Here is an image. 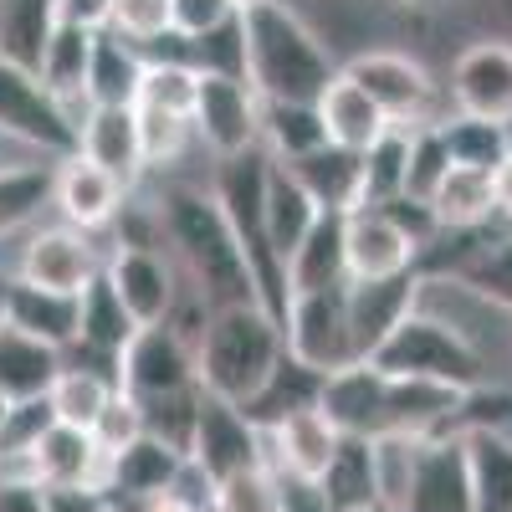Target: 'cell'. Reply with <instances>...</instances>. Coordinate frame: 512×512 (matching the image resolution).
<instances>
[{"label": "cell", "instance_id": "7dc6e473", "mask_svg": "<svg viewBox=\"0 0 512 512\" xmlns=\"http://www.w3.org/2000/svg\"><path fill=\"white\" fill-rule=\"evenodd\" d=\"M190 62H195V72L246 77V31H241V11H236L231 21H221L216 31L190 36Z\"/></svg>", "mask_w": 512, "mask_h": 512}, {"label": "cell", "instance_id": "680465c9", "mask_svg": "<svg viewBox=\"0 0 512 512\" xmlns=\"http://www.w3.org/2000/svg\"><path fill=\"white\" fill-rule=\"evenodd\" d=\"M6 287H11V277H0V323H6Z\"/></svg>", "mask_w": 512, "mask_h": 512}, {"label": "cell", "instance_id": "83f0119b", "mask_svg": "<svg viewBox=\"0 0 512 512\" xmlns=\"http://www.w3.org/2000/svg\"><path fill=\"white\" fill-rule=\"evenodd\" d=\"M139 333L134 313L123 308V297L113 292V282L98 272L88 287L77 292V349H88L108 364H118V354L128 349V338Z\"/></svg>", "mask_w": 512, "mask_h": 512}, {"label": "cell", "instance_id": "cb8c5ba5", "mask_svg": "<svg viewBox=\"0 0 512 512\" xmlns=\"http://www.w3.org/2000/svg\"><path fill=\"white\" fill-rule=\"evenodd\" d=\"M318 118H323L328 144H344V149H354V154H364V149L384 134V128H390V113H384L344 67H338V72L328 77V88L318 93Z\"/></svg>", "mask_w": 512, "mask_h": 512}, {"label": "cell", "instance_id": "6da1fadb", "mask_svg": "<svg viewBox=\"0 0 512 512\" xmlns=\"http://www.w3.org/2000/svg\"><path fill=\"white\" fill-rule=\"evenodd\" d=\"M159 231H164V251L180 256L190 287L210 303V313L262 303L256 282H251V267H246V251L226 221L216 190H200V185L164 190L159 195Z\"/></svg>", "mask_w": 512, "mask_h": 512}, {"label": "cell", "instance_id": "8fae6325", "mask_svg": "<svg viewBox=\"0 0 512 512\" xmlns=\"http://www.w3.org/2000/svg\"><path fill=\"white\" fill-rule=\"evenodd\" d=\"M400 512H477L472 502V461H466V436H420L415 477L400 502Z\"/></svg>", "mask_w": 512, "mask_h": 512}, {"label": "cell", "instance_id": "8d00e7d4", "mask_svg": "<svg viewBox=\"0 0 512 512\" xmlns=\"http://www.w3.org/2000/svg\"><path fill=\"white\" fill-rule=\"evenodd\" d=\"M52 159H31V164H0V236H11L31 226L41 210L52 205Z\"/></svg>", "mask_w": 512, "mask_h": 512}, {"label": "cell", "instance_id": "9a60e30c", "mask_svg": "<svg viewBox=\"0 0 512 512\" xmlns=\"http://www.w3.org/2000/svg\"><path fill=\"white\" fill-rule=\"evenodd\" d=\"M98 251L88 241V231L77 226H36L21 246V262H16V277L21 282H36V287H52V292H82L93 277H98Z\"/></svg>", "mask_w": 512, "mask_h": 512}, {"label": "cell", "instance_id": "7402d4cb", "mask_svg": "<svg viewBox=\"0 0 512 512\" xmlns=\"http://www.w3.org/2000/svg\"><path fill=\"white\" fill-rule=\"evenodd\" d=\"M77 154H88L93 164H103L113 180H123L128 190L144 175V144H139V118L134 103H93L88 123L77 134Z\"/></svg>", "mask_w": 512, "mask_h": 512}, {"label": "cell", "instance_id": "db71d44e", "mask_svg": "<svg viewBox=\"0 0 512 512\" xmlns=\"http://www.w3.org/2000/svg\"><path fill=\"white\" fill-rule=\"evenodd\" d=\"M282 512H333V502L323 497V487H318V482L282 477Z\"/></svg>", "mask_w": 512, "mask_h": 512}, {"label": "cell", "instance_id": "7c38bea8", "mask_svg": "<svg viewBox=\"0 0 512 512\" xmlns=\"http://www.w3.org/2000/svg\"><path fill=\"white\" fill-rule=\"evenodd\" d=\"M6 466L31 472L41 487H103L108 482V456L98 451L93 431H82V425H62V420H52L47 431H41Z\"/></svg>", "mask_w": 512, "mask_h": 512}, {"label": "cell", "instance_id": "7a4b0ae2", "mask_svg": "<svg viewBox=\"0 0 512 512\" xmlns=\"http://www.w3.org/2000/svg\"><path fill=\"white\" fill-rule=\"evenodd\" d=\"M246 31V82L262 103H318L328 77L338 72L323 36L297 16L287 0H262L241 11Z\"/></svg>", "mask_w": 512, "mask_h": 512}, {"label": "cell", "instance_id": "816d5d0a", "mask_svg": "<svg viewBox=\"0 0 512 512\" xmlns=\"http://www.w3.org/2000/svg\"><path fill=\"white\" fill-rule=\"evenodd\" d=\"M0 512H47V487L21 466L0 472Z\"/></svg>", "mask_w": 512, "mask_h": 512}, {"label": "cell", "instance_id": "7bdbcfd3", "mask_svg": "<svg viewBox=\"0 0 512 512\" xmlns=\"http://www.w3.org/2000/svg\"><path fill=\"white\" fill-rule=\"evenodd\" d=\"M210 512H282V477L272 466H251L210 487Z\"/></svg>", "mask_w": 512, "mask_h": 512}, {"label": "cell", "instance_id": "f5cc1de1", "mask_svg": "<svg viewBox=\"0 0 512 512\" xmlns=\"http://www.w3.org/2000/svg\"><path fill=\"white\" fill-rule=\"evenodd\" d=\"M47 512H113L103 487H47Z\"/></svg>", "mask_w": 512, "mask_h": 512}, {"label": "cell", "instance_id": "ee69618b", "mask_svg": "<svg viewBox=\"0 0 512 512\" xmlns=\"http://www.w3.org/2000/svg\"><path fill=\"white\" fill-rule=\"evenodd\" d=\"M446 169H451V149H446V134H441V123L410 128V164H405V195H410V200H425V205H431L436 185L446 180Z\"/></svg>", "mask_w": 512, "mask_h": 512}, {"label": "cell", "instance_id": "8992f818", "mask_svg": "<svg viewBox=\"0 0 512 512\" xmlns=\"http://www.w3.org/2000/svg\"><path fill=\"white\" fill-rule=\"evenodd\" d=\"M190 466L216 487L236 472L267 466V431L251 425L241 405L200 390V415H195V441H190Z\"/></svg>", "mask_w": 512, "mask_h": 512}, {"label": "cell", "instance_id": "ffe728a7", "mask_svg": "<svg viewBox=\"0 0 512 512\" xmlns=\"http://www.w3.org/2000/svg\"><path fill=\"white\" fill-rule=\"evenodd\" d=\"M344 308H349L354 354L369 359L384 338H390V333L415 313V277H410V272H400V277H369V282H354V277H349Z\"/></svg>", "mask_w": 512, "mask_h": 512}, {"label": "cell", "instance_id": "91938a15", "mask_svg": "<svg viewBox=\"0 0 512 512\" xmlns=\"http://www.w3.org/2000/svg\"><path fill=\"white\" fill-rule=\"evenodd\" d=\"M359 512H395L390 502H369V507H359Z\"/></svg>", "mask_w": 512, "mask_h": 512}, {"label": "cell", "instance_id": "d4e9b609", "mask_svg": "<svg viewBox=\"0 0 512 512\" xmlns=\"http://www.w3.org/2000/svg\"><path fill=\"white\" fill-rule=\"evenodd\" d=\"M349 282V251H344V216L338 210H323L313 221V231L303 236L287 256V287L297 292H328V287H344Z\"/></svg>", "mask_w": 512, "mask_h": 512}, {"label": "cell", "instance_id": "f546056e", "mask_svg": "<svg viewBox=\"0 0 512 512\" xmlns=\"http://www.w3.org/2000/svg\"><path fill=\"white\" fill-rule=\"evenodd\" d=\"M323 216L318 200L287 175V164L272 159V175H267V205H262V231H267V246L272 256L287 267V256L303 246V236L313 231V221Z\"/></svg>", "mask_w": 512, "mask_h": 512}, {"label": "cell", "instance_id": "4dcf8cb0", "mask_svg": "<svg viewBox=\"0 0 512 512\" xmlns=\"http://www.w3.org/2000/svg\"><path fill=\"white\" fill-rule=\"evenodd\" d=\"M323 379L328 374H318V369H308L303 359H292V354H282L277 359V369L267 374V384L256 390L241 410H246V420L251 425H262V431H272L277 420H287L292 410H308V405H318V395H323Z\"/></svg>", "mask_w": 512, "mask_h": 512}, {"label": "cell", "instance_id": "4316f807", "mask_svg": "<svg viewBox=\"0 0 512 512\" xmlns=\"http://www.w3.org/2000/svg\"><path fill=\"white\" fill-rule=\"evenodd\" d=\"M62 374V349L0 323V395L6 400H47V390Z\"/></svg>", "mask_w": 512, "mask_h": 512}, {"label": "cell", "instance_id": "11a10c76", "mask_svg": "<svg viewBox=\"0 0 512 512\" xmlns=\"http://www.w3.org/2000/svg\"><path fill=\"white\" fill-rule=\"evenodd\" d=\"M108 11H113V0H62V16L82 26H108Z\"/></svg>", "mask_w": 512, "mask_h": 512}, {"label": "cell", "instance_id": "c3c4849f", "mask_svg": "<svg viewBox=\"0 0 512 512\" xmlns=\"http://www.w3.org/2000/svg\"><path fill=\"white\" fill-rule=\"evenodd\" d=\"M108 31L134 41L144 52L149 41H159L164 31H175V16H169V0H113L108 11Z\"/></svg>", "mask_w": 512, "mask_h": 512}, {"label": "cell", "instance_id": "d590c367", "mask_svg": "<svg viewBox=\"0 0 512 512\" xmlns=\"http://www.w3.org/2000/svg\"><path fill=\"white\" fill-rule=\"evenodd\" d=\"M139 77H144V52L134 47V41L113 36L108 26H98L93 72H88V98H93V103H134V98H139Z\"/></svg>", "mask_w": 512, "mask_h": 512}, {"label": "cell", "instance_id": "5b68a950", "mask_svg": "<svg viewBox=\"0 0 512 512\" xmlns=\"http://www.w3.org/2000/svg\"><path fill=\"white\" fill-rule=\"evenodd\" d=\"M0 139H11L16 149L52 164L77 154V123L67 118V108L52 98V88L36 72L6 57H0Z\"/></svg>", "mask_w": 512, "mask_h": 512}, {"label": "cell", "instance_id": "9f6ffc18", "mask_svg": "<svg viewBox=\"0 0 512 512\" xmlns=\"http://www.w3.org/2000/svg\"><path fill=\"white\" fill-rule=\"evenodd\" d=\"M497 216L512 221V154L497 164Z\"/></svg>", "mask_w": 512, "mask_h": 512}, {"label": "cell", "instance_id": "2e32d148", "mask_svg": "<svg viewBox=\"0 0 512 512\" xmlns=\"http://www.w3.org/2000/svg\"><path fill=\"white\" fill-rule=\"evenodd\" d=\"M128 200V185L113 180L103 164H93L88 154H67L57 159V175H52V205L57 216L77 231H103L118 221V210Z\"/></svg>", "mask_w": 512, "mask_h": 512}, {"label": "cell", "instance_id": "44dd1931", "mask_svg": "<svg viewBox=\"0 0 512 512\" xmlns=\"http://www.w3.org/2000/svg\"><path fill=\"white\" fill-rule=\"evenodd\" d=\"M185 451H175V446H164L159 436H139V441H128L123 451H113L108 456V482H103V492H108V502H149V497H159V492H169L180 482V472H185Z\"/></svg>", "mask_w": 512, "mask_h": 512}, {"label": "cell", "instance_id": "ba28073f", "mask_svg": "<svg viewBox=\"0 0 512 512\" xmlns=\"http://www.w3.org/2000/svg\"><path fill=\"white\" fill-rule=\"evenodd\" d=\"M344 287H349V282H344ZM344 287L297 292L292 308H287V318H282L287 354L303 359V364L318 369V374H333V369L359 364L354 333H349V308H344Z\"/></svg>", "mask_w": 512, "mask_h": 512}, {"label": "cell", "instance_id": "94428289", "mask_svg": "<svg viewBox=\"0 0 512 512\" xmlns=\"http://www.w3.org/2000/svg\"><path fill=\"white\" fill-rule=\"evenodd\" d=\"M251 6H262V0H236V11H251Z\"/></svg>", "mask_w": 512, "mask_h": 512}, {"label": "cell", "instance_id": "e0dca14e", "mask_svg": "<svg viewBox=\"0 0 512 512\" xmlns=\"http://www.w3.org/2000/svg\"><path fill=\"white\" fill-rule=\"evenodd\" d=\"M344 251H349V277H400L415 267L420 246L400 231V221L384 205H354L344 216Z\"/></svg>", "mask_w": 512, "mask_h": 512}, {"label": "cell", "instance_id": "9c48e42d", "mask_svg": "<svg viewBox=\"0 0 512 512\" xmlns=\"http://www.w3.org/2000/svg\"><path fill=\"white\" fill-rule=\"evenodd\" d=\"M359 88L390 113V123H405V128H425V123H441L431 118V103H436V82L415 57L405 52H390V47H369L359 57H349L344 67Z\"/></svg>", "mask_w": 512, "mask_h": 512}, {"label": "cell", "instance_id": "f907efd6", "mask_svg": "<svg viewBox=\"0 0 512 512\" xmlns=\"http://www.w3.org/2000/svg\"><path fill=\"white\" fill-rule=\"evenodd\" d=\"M169 16L180 36H205L236 16V0H169Z\"/></svg>", "mask_w": 512, "mask_h": 512}, {"label": "cell", "instance_id": "3957f363", "mask_svg": "<svg viewBox=\"0 0 512 512\" xmlns=\"http://www.w3.org/2000/svg\"><path fill=\"white\" fill-rule=\"evenodd\" d=\"M287 354L282 323L262 303H241V308H216L195 344V374L200 390L221 395L231 405H246L256 390L267 384L277 359Z\"/></svg>", "mask_w": 512, "mask_h": 512}, {"label": "cell", "instance_id": "277c9868", "mask_svg": "<svg viewBox=\"0 0 512 512\" xmlns=\"http://www.w3.org/2000/svg\"><path fill=\"white\" fill-rule=\"evenodd\" d=\"M369 364L384 369V374L441 379V384H456V390H477V384H487V359L466 344L451 323H441L436 313H420V308L369 354Z\"/></svg>", "mask_w": 512, "mask_h": 512}, {"label": "cell", "instance_id": "ac0fdd59", "mask_svg": "<svg viewBox=\"0 0 512 512\" xmlns=\"http://www.w3.org/2000/svg\"><path fill=\"white\" fill-rule=\"evenodd\" d=\"M103 277L113 282V292L123 297V308L134 313L139 328L164 323L169 308H175V297H180L175 267H169V256H164L159 246H118V251L108 256Z\"/></svg>", "mask_w": 512, "mask_h": 512}, {"label": "cell", "instance_id": "d6a6232c", "mask_svg": "<svg viewBox=\"0 0 512 512\" xmlns=\"http://www.w3.org/2000/svg\"><path fill=\"white\" fill-rule=\"evenodd\" d=\"M323 497L333 502V512H359L369 502H379V477H374V441L369 436H344L328 461V472L318 477Z\"/></svg>", "mask_w": 512, "mask_h": 512}, {"label": "cell", "instance_id": "f35d334b", "mask_svg": "<svg viewBox=\"0 0 512 512\" xmlns=\"http://www.w3.org/2000/svg\"><path fill=\"white\" fill-rule=\"evenodd\" d=\"M405 164H410V128L390 123L364 149V205H390L405 195Z\"/></svg>", "mask_w": 512, "mask_h": 512}, {"label": "cell", "instance_id": "f6af8a7d", "mask_svg": "<svg viewBox=\"0 0 512 512\" xmlns=\"http://www.w3.org/2000/svg\"><path fill=\"white\" fill-rule=\"evenodd\" d=\"M134 118H139V144H144V164L149 169H164L175 164L195 134V123L185 113H169V108H149V103H134Z\"/></svg>", "mask_w": 512, "mask_h": 512}, {"label": "cell", "instance_id": "6125c7cd", "mask_svg": "<svg viewBox=\"0 0 512 512\" xmlns=\"http://www.w3.org/2000/svg\"><path fill=\"white\" fill-rule=\"evenodd\" d=\"M390 6H420V0H390Z\"/></svg>", "mask_w": 512, "mask_h": 512}, {"label": "cell", "instance_id": "bcb514c9", "mask_svg": "<svg viewBox=\"0 0 512 512\" xmlns=\"http://www.w3.org/2000/svg\"><path fill=\"white\" fill-rule=\"evenodd\" d=\"M195 82H200V72L185 67V62H144L139 98H134V103L169 108V113H185V118H190V108H195Z\"/></svg>", "mask_w": 512, "mask_h": 512}, {"label": "cell", "instance_id": "b9f144b4", "mask_svg": "<svg viewBox=\"0 0 512 512\" xmlns=\"http://www.w3.org/2000/svg\"><path fill=\"white\" fill-rule=\"evenodd\" d=\"M144 410V431L159 436L164 446H175L190 456V441H195V415H200V384L195 390H175V395H149L139 400Z\"/></svg>", "mask_w": 512, "mask_h": 512}, {"label": "cell", "instance_id": "6f0895ef", "mask_svg": "<svg viewBox=\"0 0 512 512\" xmlns=\"http://www.w3.org/2000/svg\"><path fill=\"white\" fill-rule=\"evenodd\" d=\"M11 410H16V400L0 395V436H6V420H11Z\"/></svg>", "mask_w": 512, "mask_h": 512}, {"label": "cell", "instance_id": "60d3db41", "mask_svg": "<svg viewBox=\"0 0 512 512\" xmlns=\"http://www.w3.org/2000/svg\"><path fill=\"white\" fill-rule=\"evenodd\" d=\"M446 134V149H451V164H477V169H497L507 154H512V139H507V123H487V118H446L441 123Z\"/></svg>", "mask_w": 512, "mask_h": 512}, {"label": "cell", "instance_id": "484cf974", "mask_svg": "<svg viewBox=\"0 0 512 512\" xmlns=\"http://www.w3.org/2000/svg\"><path fill=\"white\" fill-rule=\"evenodd\" d=\"M6 323L31 333V338H41V344H52V349H72L77 344V297L11 277V287H6Z\"/></svg>", "mask_w": 512, "mask_h": 512}, {"label": "cell", "instance_id": "30bf717a", "mask_svg": "<svg viewBox=\"0 0 512 512\" xmlns=\"http://www.w3.org/2000/svg\"><path fill=\"white\" fill-rule=\"evenodd\" d=\"M195 349L169 328V323H149L128 338V349L118 354V390H128L134 400L149 395H175V390H195Z\"/></svg>", "mask_w": 512, "mask_h": 512}, {"label": "cell", "instance_id": "74e56055", "mask_svg": "<svg viewBox=\"0 0 512 512\" xmlns=\"http://www.w3.org/2000/svg\"><path fill=\"white\" fill-rule=\"evenodd\" d=\"M451 277L466 282L477 297H487L492 308L512 313V236L477 241L472 251H461L456 262H451Z\"/></svg>", "mask_w": 512, "mask_h": 512}, {"label": "cell", "instance_id": "5bb4252c", "mask_svg": "<svg viewBox=\"0 0 512 512\" xmlns=\"http://www.w3.org/2000/svg\"><path fill=\"white\" fill-rule=\"evenodd\" d=\"M456 113L512 128V41H472L451 67Z\"/></svg>", "mask_w": 512, "mask_h": 512}, {"label": "cell", "instance_id": "836d02e7", "mask_svg": "<svg viewBox=\"0 0 512 512\" xmlns=\"http://www.w3.org/2000/svg\"><path fill=\"white\" fill-rule=\"evenodd\" d=\"M472 461V502L477 512H512V436L502 431H461Z\"/></svg>", "mask_w": 512, "mask_h": 512}, {"label": "cell", "instance_id": "52a82bcc", "mask_svg": "<svg viewBox=\"0 0 512 512\" xmlns=\"http://www.w3.org/2000/svg\"><path fill=\"white\" fill-rule=\"evenodd\" d=\"M195 134L216 159L246 154L262 144V98L246 77H221V72H200L195 82V108H190Z\"/></svg>", "mask_w": 512, "mask_h": 512}, {"label": "cell", "instance_id": "f1b7e54d", "mask_svg": "<svg viewBox=\"0 0 512 512\" xmlns=\"http://www.w3.org/2000/svg\"><path fill=\"white\" fill-rule=\"evenodd\" d=\"M431 210L441 231H482L497 216V169L451 164L431 195Z\"/></svg>", "mask_w": 512, "mask_h": 512}, {"label": "cell", "instance_id": "603a6c76", "mask_svg": "<svg viewBox=\"0 0 512 512\" xmlns=\"http://www.w3.org/2000/svg\"><path fill=\"white\" fill-rule=\"evenodd\" d=\"M287 164V175L303 185L318 210H338V216H349L354 205H364V154L344 149V144H318L308 154H297V159H277Z\"/></svg>", "mask_w": 512, "mask_h": 512}, {"label": "cell", "instance_id": "681fc988", "mask_svg": "<svg viewBox=\"0 0 512 512\" xmlns=\"http://www.w3.org/2000/svg\"><path fill=\"white\" fill-rule=\"evenodd\" d=\"M139 436H144V410H139V400L128 395V390H113V400H108L103 415L93 420V441H98V451L113 456V451H123L128 441H139Z\"/></svg>", "mask_w": 512, "mask_h": 512}, {"label": "cell", "instance_id": "4fadbf2b", "mask_svg": "<svg viewBox=\"0 0 512 512\" xmlns=\"http://www.w3.org/2000/svg\"><path fill=\"white\" fill-rule=\"evenodd\" d=\"M323 415L338 425L344 436H390L395 431V415H390V374L374 369L369 359L349 364V369H333L323 379V395H318Z\"/></svg>", "mask_w": 512, "mask_h": 512}, {"label": "cell", "instance_id": "e575fe53", "mask_svg": "<svg viewBox=\"0 0 512 512\" xmlns=\"http://www.w3.org/2000/svg\"><path fill=\"white\" fill-rule=\"evenodd\" d=\"M113 390H118V379L108 369L62 359V374H57V384L47 390V405H52V415L62 425H82V431H93V420L103 415V405L113 400Z\"/></svg>", "mask_w": 512, "mask_h": 512}, {"label": "cell", "instance_id": "1f68e13d", "mask_svg": "<svg viewBox=\"0 0 512 512\" xmlns=\"http://www.w3.org/2000/svg\"><path fill=\"white\" fill-rule=\"evenodd\" d=\"M62 21V0H0V57L36 72Z\"/></svg>", "mask_w": 512, "mask_h": 512}, {"label": "cell", "instance_id": "ab89813d", "mask_svg": "<svg viewBox=\"0 0 512 512\" xmlns=\"http://www.w3.org/2000/svg\"><path fill=\"white\" fill-rule=\"evenodd\" d=\"M262 139L272 159H297V154L318 149L328 139L318 103H262Z\"/></svg>", "mask_w": 512, "mask_h": 512}, {"label": "cell", "instance_id": "d6986e66", "mask_svg": "<svg viewBox=\"0 0 512 512\" xmlns=\"http://www.w3.org/2000/svg\"><path fill=\"white\" fill-rule=\"evenodd\" d=\"M344 441V431L323 415V405L292 410L287 420H277L267 431V466L277 477H297V482H318L328 472V461Z\"/></svg>", "mask_w": 512, "mask_h": 512}]
</instances>
